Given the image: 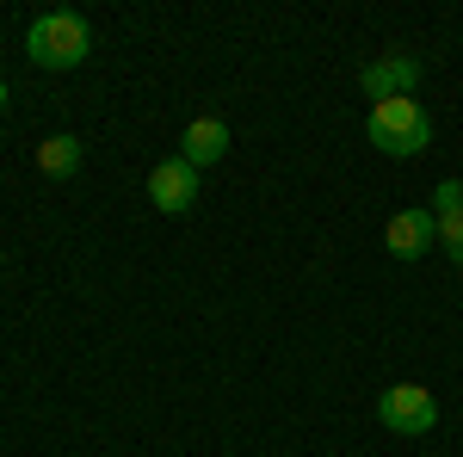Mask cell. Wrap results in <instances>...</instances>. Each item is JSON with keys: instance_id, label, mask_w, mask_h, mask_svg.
I'll list each match as a JSON object with an SVG mask.
<instances>
[{"instance_id": "9", "label": "cell", "mask_w": 463, "mask_h": 457, "mask_svg": "<svg viewBox=\"0 0 463 457\" xmlns=\"http://www.w3.org/2000/svg\"><path fill=\"white\" fill-rule=\"evenodd\" d=\"M463 211V179H439L432 192V216H458Z\"/></svg>"}, {"instance_id": "3", "label": "cell", "mask_w": 463, "mask_h": 457, "mask_svg": "<svg viewBox=\"0 0 463 457\" xmlns=\"http://www.w3.org/2000/svg\"><path fill=\"white\" fill-rule=\"evenodd\" d=\"M377 421L390 433H402V439H427L439 426V402H432L427 384H390L377 395Z\"/></svg>"}, {"instance_id": "5", "label": "cell", "mask_w": 463, "mask_h": 457, "mask_svg": "<svg viewBox=\"0 0 463 457\" xmlns=\"http://www.w3.org/2000/svg\"><path fill=\"white\" fill-rule=\"evenodd\" d=\"M364 100H414V87H420V62L414 56H377V62H364Z\"/></svg>"}, {"instance_id": "11", "label": "cell", "mask_w": 463, "mask_h": 457, "mask_svg": "<svg viewBox=\"0 0 463 457\" xmlns=\"http://www.w3.org/2000/svg\"><path fill=\"white\" fill-rule=\"evenodd\" d=\"M0 111H6V81H0Z\"/></svg>"}, {"instance_id": "8", "label": "cell", "mask_w": 463, "mask_h": 457, "mask_svg": "<svg viewBox=\"0 0 463 457\" xmlns=\"http://www.w3.org/2000/svg\"><path fill=\"white\" fill-rule=\"evenodd\" d=\"M37 167H43L50 179L80 174V142H74V137H43V142H37Z\"/></svg>"}, {"instance_id": "10", "label": "cell", "mask_w": 463, "mask_h": 457, "mask_svg": "<svg viewBox=\"0 0 463 457\" xmlns=\"http://www.w3.org/2000/svg\"><path fill=\"white\" fill-rule=\"evenodd\" d=\"M439 247H445V253L463 266V211L458 216H439Z\"/></svg>"}, {"instance_id": "4", "label": "cell", "mask_w": 463, "mask_h": 457, "mask_svg": "<svg viewBox=\"0 0 463 457\" xmlns=\"http://www.w3.org/2000/svg\"><path fill=\"white\" fill-rule=\"evenodd\" d=\"M148 205H155L161 216H185L192 205H198V167L179 161V155L155 161V174H148Z\"/></svg>"}, {"instance_id": "7", "label": "cell", "mask_w": 463, "mask_h": 457, "mask_svg": "<svg viewBox=\"0 0 463 457\" xmlns=\"http://www.w3.org/2000/svg\"><path fill=\"white\" fill-rule=\"evenodd\" d=\"M229 155V124L222 118H192L185 124V137H179V161H192V167H211Z\"/></svg>"}, {"instance_id": "6", "label": "cell", "mask_w": 463, "mask_h": 457, "mask_svg": "<svg viewBox=\"0 0 463 457\" xmlns=\"http://www.w3.org/2000/svg\"><path fill=\"white\" fill-rule=\"evenodd\" d=\"M432 242H439V216L432 211H395L383 223V247L395 260H420V253H432Z\"/></svg>"}, {"instance_id": "1", "label": "cell", "mask_w": 463, "mask_h": 457, "mask_svg": "<svg viewBox=\"0 0 463 457\" xmlns=\"http://www.w3.org/2000/svg\"><path fill=\"white\" fill-rule=\"evenodd\" d=\"M25 56L37 69H80L93 56V32L80 13H37L25 25Z\"/></svg>"}, {"instance_id": "2", "label": "cell", "mask_w": 463, "mask_h": 457, "mask_svg": "<svg viewBox=\"0 0 463 457\" xmlns=\"http://www.w3.org/2000/svg\"><path fill=\"white\" fill-rule=\"evenodd\" d=\"M364 130H371V148L408 161V155H420L432 142V118L420 111V100H383V106H371Z\"/></svg>"}]
</instances>
